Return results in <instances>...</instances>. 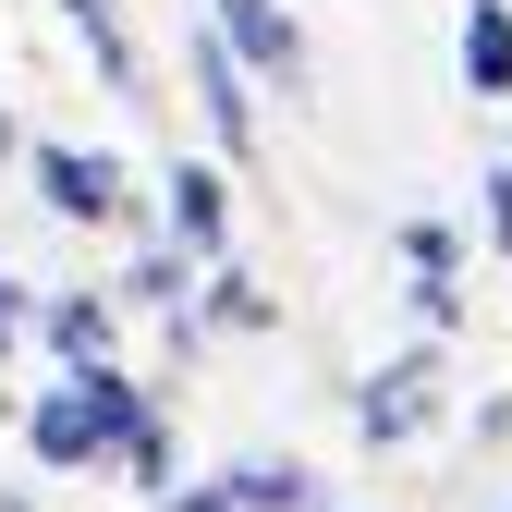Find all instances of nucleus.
Masks as SVG:
<instances>
[{
  "label": "nucleus",
  "mask_w": 512,
  "mask_h": 512,
  "mask_svg": "<svg viewBox=\"0 0 512 512\" xmlns=\"http://www.w3.org/2000/svg\"><path fill=\"white\" fill-rule=\"evenodd\" d=\"M147 415H159V403H147L122 366H61V391L25 403V452H37L49 476H98V464L135 452V427H147Z\"/></svg>",
  "instance_id": "nucleus-1"
},
{
  "label": "nucleus",
  "mask_w": 512,
  "mask_h": 512,
  "mask_svg": "<svg viewBox=\"0 0 512 512\" xmlns=\"http://www.w3.org/2000/svg\"><path fill=\"white\" fill-rule=\"evenodd\" d=\"M354 427L378 439V452L427 439V427H439V342H403L391 366H378V378H366V403H354Z\"/></svg>",
  "instance_id": "nucleus-2"
},
{
  "label": "nucleus",
  "mask_w": 512,
  "mask_h": 512,
  "mask_svg": "<svg viewBox=\"0 0 512 512\" xmlns=\"http://www.w3.org/2000/svg\"><path fill=\"white\" fill-rule=\"evenodd\" d=\"M183 61H196V110H208V147L244 171V159H256V74L232 61V37H220V25H196V49H183Z\"/></svg>",
  "instance_id": "nucleus-3"
},
{
  "label": "nucleus",
  "mask_w": 512,
  "mask_h": 512,
  "mask_svg": "<svg viewBox=\"0 0 512 512\" xmlns=\"http://www.w3.org/2000/svg\"><path fill=\"white\" fill-rule=\"evenodd\" d=\"M208 25L232 37V61L256 86H281V98H305V25L281 13V0H208Z\"/></svg>",
  "instance_id": "nucleus-4"
},
{
  "label": "nucleus",
  "mask_w": 512,
  "mask_h": 512,
  "mask_svg": "<svg viewBox=\"0 0 512 512\" xmlns=\"http://www.w3.org/2000/svg\"><path fill=\"white\" fill-rule=\"evenodd\" d=\"M159 220H171V244L196 256V269H220V256H232V171H220V159H171Z\"/></svg>",
  "instance_id": "nucleus-5"
},
{
  "label": "nucleus",
  "mask_w": 512,
  "mask_h": 512,
  "mask_svg": "<svg viewBox=\"0 0 512 512\" xmlns=\"http://www.w3.org/2000/svg\"><path fill=\"white\" fill-rule=\"evenodd\" d=\"M25 171H37L49 220H86V232H98V220H122V196H135L110 147H25Z\"/></svg>",
  "instance_id": "nucleus-6"
},
{
  "label": "nucleus",
  "mask_w": 512,
  "mask_h": 512,
  "mask_svg": "<svg viewBox=\"0 0 512 512\" xmlns=\"http://www.w3.org/2000/svg\"><path fill=\"white\" fill-rule=\"evenodd\" d=\"M305 464H232V476H208V488H159L147 512H305Z\"/></svg>",
  "instance_id": "nucleus-7"
},
{
  "label": "nucleus",
  "mask_w": 512,
  "mask_h": 512,
  "mask_svg": "<svg viewBox=\"0 0 512 512\" xmlns=\"http://www.w3.org/2000/svg\"><path fill=\"white\" fill-rule=\"evenodd\" d=\"M452 74H464V98H500V110H512V0H464Z\"/></svg>",
  "instance_id": "nucleus-8"
},
{
  "label": "nucleus",
  "mask_w": 512,
  "mask_h": 512,
  "mask_svg": "<svg viewBox=\"0 0 512 512\" xmlns=\"http://www.w3.org/2000/svg\"><path fill=\"white\" fill-rule=\"evenodd\" d=\"M37 342H49L61 366H110L122 305H110V293H49V305H37Z\"/></svg>",
  "instance_id": "nucleus-9"
},
{
  "label": "nucleus",
  "mask_w": 512,
  "mask_h": 512,
  "mask_svg": "<svg viewBox=\"0 0 512 512\" xmlns=\"http://www.w3.org/2000/svg\"><path fill=\"white\" fill-rule=\"evenodd\" d=\"M49 13H61V25L86 37V61H98V74H110L122 98L147 86V61H135V37H122V0H49Z\"/></svg>",
  "instance_id": "nucleus-10"
},
{
  "label": "nucleus",
  "mask_w": 512,
  "mask_h": 512,
  "mask_svg": "<svg viewBox=\"0 0 512 512\" xmlns=\"http://www.w3.org/2000/svg\"><path fill=\"white\" fill-rule=\"evenodd\" d=\"M196 317H208V330H281V305L256 293L232 256H220V269H196Z\"/></svg>",
  "instance_id": "nucleus-11"
},
{
  "label": "nucleus",
  "mask_w": 512,
  "mask_h": 512,
  "mask_svg": "<svg viewBox=\"0 0 512 512\" xmlns=\"http://www.w3.org/2000/svg\"><path fill=\"white\" fill-rule=\"evenodd\" d=\"M391 256H403L415 281H464V232H452V220H403V232H391Z\"/></svg>",
  "instance_id": "nucleus-12"
},
{
  "label": "nucleus",
  "mask_w": 512,
  "mask_h": 512,
  "mask_svg": "<svg viewBox=\"0 0 512 512\" xmlns=\"http://www.w3.org/2000/svg\"><path fill=\"white\" fill-rule=\"evenodd\" d=\"M476 232H488V256H512V159L476 183Z\"/></svg>",
  "instance_id": "nucleus-13"
},
{
  "label": "nucleus",
  "mask_w": 512,
  "mask_h": 512,
  "mask_svg": "<svg viewBox=\"0 0 512 512\" xmlns=\"http://www.w3.org/2000/svg\"><path fill=\"white\" fill-rule=\"evenodd\" d=\"M122 476H135V488H171V427H159V415L135 427V452H122Z\"/></svg>",
  "instance_id": "nucleus-14"
},
{
  "label": "nucleus",
  "mask_w": 512,
  "mask_h": 512,
  "mask_svg": "<svg viewBox=\"0 0 512 512\" xmlns=\"http://www.w3.org/2000/svg\"><path fill=\"white\" fill-rule=\"evenodd\" d=\"M25 330H37V305H25V281H13V269H0V354H13Z\"/></svg>",
  "instance_id": "nucleus-15"
},
{
  "label": "nucleus",
  "mask_w": 512,
  "mask_h": 512,
  "mask_svg": "<svg viewBox=\"0 0 512 512\" xmlns=\"http://www.w3.org/2000/svg\"><path fill=\"white\" fill-rule=\"evenodd\" d=\"M0 159H25V135H13V110H0Z\"/></svg>",
  "instance_id": "nucleus-16"
}]
</instances>
